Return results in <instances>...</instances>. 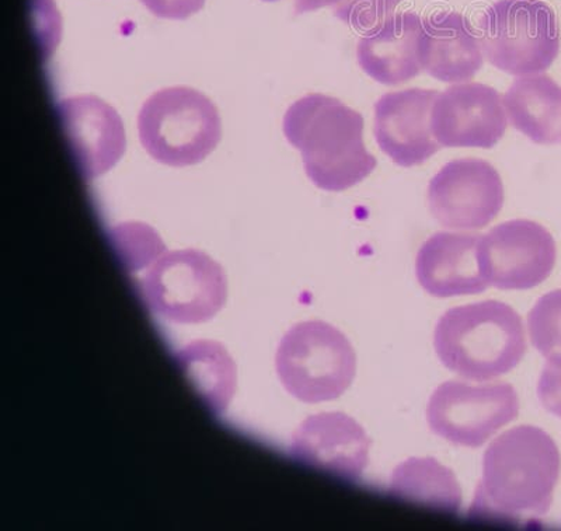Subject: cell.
Instances as JSON below:
<instances>
[{
  "label": "cell",
  "instance_id": "4",
  "mask_svg": "<svg viewBox=\"0 0 561 531\" xmlns=\"http://www.w3.org/2000/svg\"><path fill=\"white\" fill-rule=\"evenodd\" d=\"M139 140L150 158L172 168L207 159L222 138L218 108L197 90H159L138 115Z\"/></svg>",
  "mask_w": 561,
  "mask_h": 531
},
{
  "label": "cell",
  "instance_id": "11",
  "mask_svg": "<svg viewBox=\"0 0 561 531\" xmlns=\"http://www.w3.org/2000/svg\"><path fill=\"white\" fill-rule=\"evenodd\" d=\"M507 125L503 97L483 83L448 88L438 94L431 114V128L440 148H494Z\"/></svg>",
  "mask_w": 561,
  "mask_h": 531
},
{
  "label": "cell",
  "instance_id": "9",
  "mask_svg": "<svg viewBox=\"0 0 561 531\" xmlns=\"http://www.w3.org/2000/svg\"><path fill=\"white\" fill-rule=\"evenodd\" d=\"M556 257L553 235L534 220H510L480 239V269L489 287L501 290L538 287L552 274Z\"/></svg>",
  "mask_w": 561,
  "mask_h": 531
},
{
  "label": "cell",
  "instance_id": "14",
  "mask_svg": "<svg viewBox=\"0 0 561 531\" xmlns=\"http://www.w3.org/2000/svg\"><path fill=\"white\" fill-rule=\"evenodd\" d=\"M65 135L75 162L87 182L112 170L125 152L122 117L96 96H73L58 104Z\"/></svg>",
  "mask_w": 561,
  "mask_h": 531
},
{
  "label": "cell",
  "instance_id": "21",
  "mask_svg": "<svg viewBox=\"0 0 561 531\" xmlns=\"http://www.w3.org/2000/svg\"><path fill=\"white\" fill-rule=\"evenodd\" d=\"M528 328L536 350L548 363L561 368V289L536 302L528 315Z\"/></svg>",
  "mask_w": 561,
  "mask_h": 531
},
{
  "label": "cell",
  "instance_id": "19",
  "mask_svg": "<svg viewBox=\"0 0 561 531\" xmlns=\"http://www.w3.org/2000/svg\"><path fill=\"white\" fill-rule=\"evenodd\" d=\"M175 360L210 413L224 414L237 392L238 379L227 348L217 340H194L175 354Z\"/></svg>",
  "mask_w": 561,
  "mask_h": 531
},
{
  "label": "cell",
  "instance_id": "6",
  "mask_svg": "<svg viewBox=\"0 0 561 531\" xmlns=\"http://www.w3.org/2000/svg\"><path fill=\"white\" fill-rule=\"evenodd\" d=\"M138 288L153 313L178 324L209 322L228 298L224 268L194 249L160 255L138 279Z\"/></svg>",
  "mask_w": 561,
  "mask_h": 531
},
{
  "label": "cell",
  "instance_id": "2",
  "mask_svg": "<svg viewBox=\"0 0 561 531\" xmlns=\"http://www.w3.org/2000/svg\"><path fill=\"white\" fill-rule=\"evenodd\" d=\"M285 138L302 154L305 172L324 192H345L364 182L378 160L364 143V118L339 99L308 94L285 113Z\"/></svg>",
  "mask_w": 561,
  "mask_h": 531
},
{
  "label": "cell",
  "instance_id": "18",
  "mask_svg": "<svg viewBox=\"0 0 561 531\" xmlns=\"http://www.w3.org/2000/svg\"><path fill=\"white\" fill-rule=\"evenodd\" d=\"M503 103L511 125L533 142L561 143V86L549 74L518 77Z\"/></svg>",
  "mask_w": 561,
  "mask_h": 531
},
{
  "label": "cell",
  "instance_id": "16",
  "mask_svg": "<svg viewBox=\"0 0 561 531\" xmlns=\"http://www.w3.org/2000/svg\"><path fill=\"white\" fill-rule=\"evenodd\" d=\"M419 61L421 69L440 82H469L484 62L479 34L460 13H435L423 20Z\"/></svg>",
  "mask_w": 561,
  "mask_h": 531
},
{
  "label": "cell",
  "instance_id": "17",
  "mask_svg": "<svg viewBox=\"0 0 561 531\" xmlns=\"http://www.w3.org/2000/svg\"><path fill=\"white\" fill-rule=\"evenodd\" d=\"M423 19L393 14L359 38L357 59L368 77L386 86L410 82L421 73L419 39Z\"/></svg>",
  "mask_w": 561,
  "mask_h": 531
},
{
  "label": "cell",
  "instance_id": "13",
  "mask_svg": "<svg viewBox=\"0 0 561 531\" xmlns=\"http://www.w3.org/2000/svg\"><path fill=\"white\" fill-rule=\"evenodd\" d=\"M370 439L357 420L343 413L305 419L295 430L289 453L308 467L357 481L369 464Z\"/></svg>",
  "mask_w": 561,
  "mask_h": 531
},
{
  "label": "cell",
  "instance_id": "7",
  "mask_svg": "<svg viewBox=\"0 0 561 531\" xmlns=\"http://www.w3.org/2000/svg\"><path fill=\"white\" fill-rule=\"evenodd\" d=\"M479 27L485 59L514 77L542 73L559 57L558 18L539 0H500L485 10Z\"/></svg>",
  "mask_w": 561,
  "mask_h": 531
},
{
  "label": "cell",
  "instance_id": "1",
  "mask_svg": "<svg viewBox=\"0 0 561 531\" xmlns=\"http://www.w3.org/2000/svg\"><path fill=\"white\" fill-rule=\"evenodd\" d=\"M560 465L558 445L545 430L529 425L507 430L485 450L470 519L514 524L543 518Z\"/></svg>",
  "mask_w": 561,
  "mask_h": 531
},
{
  "label": "cell",
  "instance_id": "15",
  "mask_svg": "<svg viewBox=\"0 0 561 531\" xmlns=\"http://www.w3.org/2000/svg\"><path fill=\"white\" fill-rule=\"evenodd\" d=\"M482 234L439 232L431 235L415 259V277L431 297L478 295L489 288L480 269Z\"/></svg>",
  "mask_w": 561,
  "mask_h": 531
},
{
  "label": "cell",
  "instance_id": "10",
  "mask_svg": "<svg viewBox=\"0 0 561 531\" xmlns=\"http://www.w3.org/2000/svg\"><path fill=\"white\" fill-rule=\"evenodd\" d=\"M427 198L431 213L444 228L479 230L503 209V180L485 160H453L431 180Z\"/></svg>",
  "mask_w": 561,
  "mask_h": 531
},
{
  "label": "cell",
  "instance_id": "25",
  "mask_svg": "<svg viewBox=\"0 0 561 531\" xmlns=\"http://www.w3.org/2000/svg\"><path fill=\"white\" fill-rule=\"evenodd\" d=\"M140 3L154 16L184 20L198 13L205 0H140Z\"/></svg>",
  "mask_w": 561,
  "mask_h": 531
},
{
  "label": "cell",
  "instance_id": "23",
  "mask_svg": "<svg viewBox=\"0 0 561 531\" xmlns=\"http://www.w3.org/2000/svg\"><path fill=\"white\" fill-rule=\"evenodd\" d=\"M402 0H343L334 7V14L348 26L368 32L390 16Z\"/></svg>",
  "mask_w": 561,
  "mask_h": 531
},
{
  "label": "cell",
  "instance_id": "22",
  "mask_svg": "<svg viewBox=\"0 0 561 531\" xmlns=\"http://www.w3.org/2000/svg\"><path fill=\"white\" fill-rule=\"evenodd\" d=\"M114 249L117 250L129 273H138L148 268L150 264L167 252L162 240L153 229L142 223H125L115 228L112 233Z\"/></svg>",
  "mask_w": 561,
  "mask_h": 531
},
{
  "label": "cell",
  "instance_id": "27",
  "mask_svg": "<svg viewBox=\"0 0 561 531\" xmlns=\"http://www.w3.org/2000/svg\"><path fill=\"white\" fill-rule=\"evenodd\" d=\"M264 2H277V0H264Z\"/></svg>",
  "mask_w": 561,
  "mask_h": 531
},
{
  "label": "cell",
  "instance_id": "24",
  "mask_svg": "<svg viewBox=\"0 0 561 531\" xmlns=\"http://www.w3.org/2000/svg\"><path fill=\"white\" fill-rule=\"evenodd\" d=\"M538 397L543 408L561 418V368L546 365L538 383Z\"/></svg>",
  "mask_w": 561,
  "mask_h": 531
},
{
  "label": "cell",
  "instance_id": "12",
  "mask_svg": "<svg viewBox=\"0 0 561 531\" xmlns=\"http://www.w3.org/2000/svg\"><path fill=\"white\" fill-rule=\"evenodd\" d=\"M438 94L437 90L405 89L385 94L375 104V139L398 166H420L440 149L431 128Z\"/></svg>",
  "mask_w": 561,
  "mask_h": 531
},
{
  "label": "cell",
  "instance_id": "8",
  "mask_svg": "<svg viewBox=\"0 0 561 531\" xmlns=\"http://www.w3.org/2000/svg\"><path fill=\"white\" fill-rule=\"evenodd\" d=\"M517 392L508 383L447 382L431 395V430L456 446L478 449L518 417Z\"/></svg>",
  "mask_w": 561,
  "mask_h": 531
},
{
  "label": "cell",
  "instance_id": "3",
  "mask_svg": "<svg viewBox=\"0 0 561 531\" xmlns=\"http://www.w3.org/2000/svg\"><path fill=\"white\" fill-rule=\"evenodd\" d=\"M434 348L450 372L489 382L510 373L524 359L523 320L508 304L495 300L460 305L439 319Z\"/></svg>",
  "mask_w": 561,
  "mask_h": 531
},
{
  "label": "cell",
  "instance_id": "26",
  "mask_svg": "<svg viewBox=\"0 0 561 531\" xmlns=\"http://www.w3.org/2000/svg\"><path fill=\"white\" fill-rule=\"evenodd\" d=\"M342 2L343 0H295V13L302 14L328 7H337Z\"/></svg>",
  "mask_w": 561,
  "mask_h": 531
},
{
  "label": "cell",
  "instance_id": "5",
  "mask_svg": "<svg viewBox=\"0 0 561 531\" xmlns=\"http://www.w3.org/2000/svg\"><path fill=\"white\" fill-rule=\"evenodd\" d=\"M280 384L302 403L342 397L357 373V355L340 330L319 320L294 325L275 355Z\"/></svg>",
  "mask_w": 561,
  "mask_h": 531
},
{
  "label": "cell",
  "instance_id": "20",
  "mask_svg": "<svg viewBox=\"0 0 561 531\" xmlns=\"http://www.w3.org/2000/svg\"><path fill=\"white\" fill-rule=\"evenodd\" d=\"M389 493L396 498L458 512L460 488L450 470L434 459H410L394 470Z\"/></svg>",
  "mask_w": 561,
  "mask_h": 531
}]
</instances>
